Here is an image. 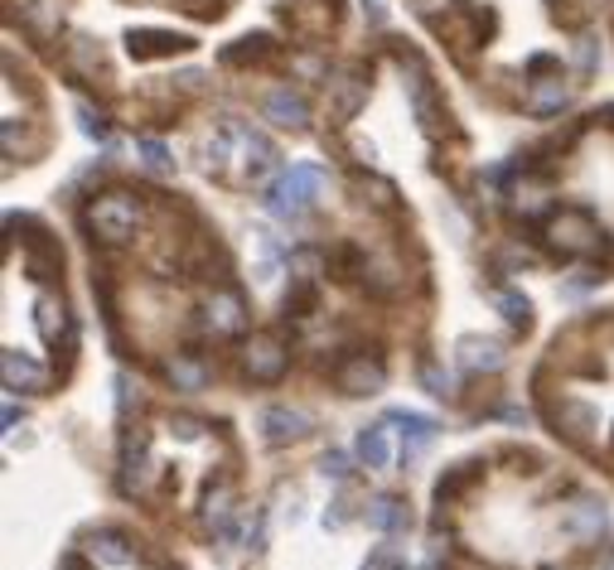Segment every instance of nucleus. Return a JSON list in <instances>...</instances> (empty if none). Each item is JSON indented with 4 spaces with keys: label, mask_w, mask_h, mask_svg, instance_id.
<instances>
[{
    "label": "nucleus",
    "mask_w": 614,
    "mask_h": 570,
    "mask_svg": "<svg viewBox=\"0 0 614 570\" xmlns=\"http://www.w3.org/2000/svg\"><path fill=\"white\" fill-rule=\"evenodd\" d=\"M87 228H93V238L103 242H127L131 232L141 228V204L131 194H103L87 204Z\"/></svg>",
    "instance_id": "obj_1"
},
{
    "label": "nucleus",
    "mask_w": 614,
    "mask_h": 570,
    "mask_svg": "<svg viewBox=\"0 0 614 570\" xmlns=\"http://www.w3.org/2000/svg\"><path fill=\"white\" fill-rule=\"evenodd\" d=\"M546 242L562 256H590V252H600V228L580 208H562V214H552V222H546Z\"/></svg>",
    "instance_id": "obj_2"
},
{
    "label": "nucleus",
    "mask_w": 614,
    "mask_h": 570,
    "mask_svg": "<svg viewBox=\"0 0 614 570\" xmlns=\"http://www.w3.org/2000/svg\"><path fill=\"white\" fill-rule=\"evenodd\" d=\"M383 421L401 430V469H417L421 460H426V450L435 445V435H441V421L426 416V411H407V407H397V411H387Z\"/></svg>",
    "instance_id": "obj_3"
},
{
    "label": "nucleus",
    "mask_w": 614,
    "mask_h": 570,
    "mask_svg": "<svg viewBox=\"0 0 614 570\" xmlns=\"http://www.w3.org/2000/svg\"><path fill=\"white\" fill-rule=\"evenodd\" d=\"M256 430H262V440L266 445H276V450H286V445H296V440H305L310 430V411H300V407H286V401H272V407H262L256 411Z\"/></svg>",
    "instance_id": "obj_4"
},
{
    "label": "nucleus",
    "mask_w": 614,
    "mask_h": 570,
    "mask_svg": "<svg viewBox=\"0 0 614 570\" xmlns=\"http://www.w3.org/2000/svg\"><path fill=\"white\" fill-rule=\"evenodd\" d=\"M290 353L281 339H272V333H252L248 349H242V373L252 377V383H281Z\"/></svg>",
    "instance_id": "obj_5"
},
{
    "label": "nucleus",
    "mask_w": 614,
    "mask_h": 570,
    "mask_svg": "<svg viewBox=\"0 0 614 570\" xmlns=\"http://www.w3.org/2000/svg\"><path fill=\"white\" fill-rule=\"evenodd\" d=\"M566 532H571L580 546L605 542V532H610V508H605V502H600L595 494H580L571 508H566Z\"/></svg>",
    "instance_id": "obj_6"
},
{
    "label": "nucleus",
    "mask_w": 614,
    "mask_h": 570,
    "mask_svg": "<svg viewBox=\"0 0 614 570\" xmlns=\"http://www.w3.org/2000/svg\"><path fill=\"white\" fill-rule=\"evenodd\" d=\"M455 363L465 367V373H498V367L508 363V349L498 339H479V333H465L460 343H455Z\"/></svg>",
    "instance_id": "obj_7"
},
{
    "label": "nucleus",
    "mask_w": 614,
    "mask_h": 570,
    "mask_svg": "<svg viewBox=\"0 0 614 570\" xmlns=\"http://www.w3.org/2000/svg\"><path fill=\"white\" fill-rule=\"evenodd\" d=\"M363 522L373 532H387V536H407L411 532V508L393 494H377L363 502Z\"/></svg>",
    "instance_id": "obj_8"
},
{
    "label": "nucleus",
    "mask_w": 614,
    "mask_h": 570,
    "mask_svg": "<svg viewBox=\"0 0 614 570\" xmlns=\"http://www.w3.org/2000/svg\"><path fill=\"white\" fill-rule=\"evenodd\" d=\"M165 383H170L174 392H204V387L214 383V363L198 353H174L170 363H165Z\"/></svg>",
    "instance_id": "obj_9"
},
{
    "label": "nucleus",
    "mask_w": 614,
    "mask_h": 570,
    "mask_svg": "<svg viewBox=\"0 0 614 570\" xmlns=\"http://www.w3.org/2000/svg\"><path fill=\"white\" fill-rule=\"evenodd\" d=\"M262 111H266L272 126H286V131H305V121H310V107H305V97H300L296 87H272Z\"/></svg>",
    "instance_id": "obj_10"
},
{
    "label": "nucleus",
    "mask_w": 614,
    "mask_h": 570,
    "mask_svg": "<svg viewBox=\"0 0 614 570\" xmlns=\"http://www.w3.org/2000/svg\"><path fill=\"white\" fill-rule=\"evenodd\" d=\"M562 107H571V83H566L562 73L532 77V87H528V111L532 117H556Z\"/></svg>",
    "instance_id": "obj_11"
},
{
    "label": "nucleus",
    "mask_w": 614,
    "mask_h": 570,
    "mask_svg": "<svg viewBox=\"0 0 614 570\" xmlns=\"http://www.w3.org/2000/svg\"><path fill=\"white\" fill-rule=\"evenodd\" d=\"M0 373H5L10 392H44V387H49V373H44L35 357H20L15 349L0 353Z\"/></svg>",
    "instance_id": "obj_12"
},
{
    "label": "nucleus",
    "mask_w": 614,
    "mask_h": 570,
    "mask_svg": "<svg viewBox=\"0 0 614 570\" xmlns=\"http://www.w3.org/2000/svg\"><path fill=\"white\" fill-rule=\"evenodd\" d=\"M204 319H208V329L228 339V333H242V329H248V305H242L238 290H218V295L208 300V315H204Z\"/></svg>",
    "instance_id": "obj_13"
},
{
    "label": "nucleus",
    "mask_w": 614,
    "mask_h": 570,
    "mask_svg": "<svg viewBox=\"0 0 614 570\" xmlns=\"http://www.w3.org/2000/svg\"><path fill=\"white\" fill-rule=\"evenodd\" d=\"M281 184H286L305 208H315L320 198H325V189H329V174L320 170V165H305V160H300V165H290V170H281Z\"/></svg>",
    "instance_id": "obj_14"
},
{
    "label": "nucleus",
    "mask_w": 614,
    "mask_h": 570,
    "mask_svg": "<svg viewBox=\"0 0 614 570\" xmlns=\"http://www.w3.org/2000/svg\"><path fill=\"white\" fill-rule=\"evenodd\" d=\"M339 387L349 397H377L387 387V377H383V367L368 363V357H349V363L339 367Z\"/></svg>",
    "instance_id": "obj_15"
},
{
    "label": "nucleus",
    "mask_w": 614,
    "mask_h": 570,
    "mask_svg": "<svg viewBox=\"0 0 614 570\" xmlns=\"http://www.w3.org/2000/svg\"><path fill=\"white\" fill-rule=\"evenodd\" d=\"M353 454H359V464H368V469H387V464H393L387 421H373V426H363V430H359V445H353Z\"/></svg>",
    "instance_id": "obj_16"
},
{
    "label": "nucleus",
    "mask_w": 614,
    "mask_h": 570,
    "mask_svg": "<svg viewBox=\"0 0 614 570\" xmlns=\"http://www.w3.org/2000/svg\"><path fill=\"white\" fill-rule=\"evenodd\" d=\"M556 426H562L566 435H576V440H586V435L600 426V411L580 397H562L556 401Z\"/></svg>",
    "instance_id": "obj_17"
},
{
    "label": "nucleus",
    "mask_w": 614,
    "mask_h": 570,
    "mask_svg": "<svg viewBox=\"0 0 614 570\" xmlns=\"http://www.w3.org/2000/svg\"><path fill=\"white\" fill-rule=\"evenodd\" d=\"M489 305H494L498 315L513 324V329H528V324H532V305H528V295H522L518 286L494 281V286H489Z\"/></svg>",
    "instance_id": "obj_18"
},
{
    "label": "nucleus",
    "mask_w": 614,
    "mask_h": 570,
    "mask_svg": "<svg viewBox=\"0 0 614 570\" xmlns=\"http://www.w3.org/2000/svg\"><path fill=\"white\" fill-rule=\"evenodd\" d=\"M204 522H208V532L222 536V542H232V484H218V488H208L204 494Z\"/></svg>",
    "instance_id": "obj_19"
},
{
    "label": "nucleus",
    "mask_w": 614,
    "mask_h": 570,
    "mask_svg": "<svg viewBox=\"0 0 614 570\" xmlns=\"http://www.w3.org/2000/svg\"><path fill=\"white\" fill-rule=\"evenodd\" d=\"M262 208H266V214H272L276 222H305V218H310V208L300 204L296 194H290V189L281 184V179H276V184H266V194H262Z\"/></svg>",
    "instance_id": "obj_20"
},
{
    "label": "nucleus",
    "mask_w": 614,
    "mask_h": 570,
    "mask_svg": "<svg viewBox=\"0 0 614 570\" xmlns=\"http://www.w3.org/2000/svg\"><path fill=\"white\" fill-rule=\"evenodd\" d=\"M35 329H39L49 343L69 339V310H63L59 295H39V305H35Z\"/></svg>",
    "instance_id": "obj_21"
},
{
    "label": "nucleus",
    "mask_w": 614,
    "mask_h": 570,
    "mask_svg": "<svg viewBox=\"0 0 614 570\" xmlns=\"http://www.w3.org/2000/svg\"><path fill=\"white\" fill-rule=\"evenodd\" d=\"M256 252H262V262H256V276H262V281H272L281 266H290V247L272 228H256Z\"/></svg>",
    "instance_id": "obj_22"
},
{
    "label": "nucleus",
    "mask_w": 614,
    "mask_h": 570,
    "mask_svg": "<svg viewBox=\"0 0 614 570\" xmlns=\"http://www.w3.org/2000/svg\"><path fill=\"white\" fill-rule=\"evenodd\" d=\"M329 102H334L339 117H353V111L368 102V83H363V77H349V73L329 77Z\"/></svg>",
    "instance_id": "obj_23"
},
{
    "label": "nucleus",
    "mask_w": 614,
    "mask_h": 570,
    "mask_svg": "<svg viewBox=\"0 0 614 570\" xmlns=\"http://www.w3.org/2000/svg\"><path fill=\"white\" fill-rule=\"evenodd\" d=\"M93 556H97V561H103V566L121 570V566H131V561H136V546H131L121 532H97V536H93Z\"/></svg>",
    "instance_id": "obj_24"
},
{
    "label": "nucleus",
    "mask_w": 614,
    "mask_h": 570,
    "mask_svg": "<svg viewBox=\"0 0 614 570\" xmlns=\"http://www.w3.org/2000/svg\"><path fill=\"white\" fill-rule=\"evenodd\" d=\"M136 160H141V170H145V174H155V179H170V174H174V155H170V145L155 141V136H141V141H136Z\"/></svg>",
    "instance_id": "obj_25"
},
{
    "label": "nucleus",
    "mask_w": 614,
    "mask_h": 570,
    "mask_svg": "<svg viewBox=\"0 0 614 570\" xmlns=\"http://www.w3.org/2000/svg\"><path fill=\"white\" fill-rule=\"evenodd\" d=\"M552 208V189L546 184H532V179H522V184H513V214L522 218H538Z\"/></svg>",
    "instance_id": "obj_26"
},
{
    "label": "nucleus",
    "mask_w": 614,
    "mask_h": 570,
    "mask_svg": "<svg viewBox=\"0 0 614 570\" xmlns=\"http://www.w3.org/2000/svg\"><path fill=\"white\" fill-rule=\"evenodd\" d=\"M417 377H421V387H426L431 397H455L460 387H455V373L445 363H435V357H426V363L417 367Z\"/></svg>",
    "instance_id": "obj_27"
},
{
    "label": "nucleus",
    "mask_w": 614,
    "mask_h": 570,
    "mask_svg": "<svg viewBox=\"0 0 614 570\" xmlns=\"http://www.w3.org/2000/svg\"><path fill=\"white\" fill-rule=\"evenodd\" d=\"M353 460H359V454H349V450H325V454H320V478H334V484H349L353 469H359Z\"/></svg>",
    "instance_id": "obj_28"
},
{
    "label": "nucleus",
    "mask_w": 614,
    "mask_h": 570,
    "mask_svg": "<svg viewBox=\"0 0 614 570\" xmlns=\"http://www.w3.org/2000/svg\"><path fill=\"white\" fill-rule=\"evenodd\" d=\"M600 290V271H576L562 281V300L566 305H580V300H590Z\"/></svg>",
    "instance_id": "obj_29"
},
{
    "label": "nucleus",
    "mask_w": 614,
    "mask_h": 570,
    "mask_svg": "<svg viewBox=\"0 0 614 570\" xmlns=\"http://www.w3.org/2000/svg\"><path fill=\"white\" fill-rule=\"evenodd\" d=\"M170 49H184V39H174V35H131V53H141V59H155V53H170Z\"/></svg>",
    "instance_id": "obj_30"
},
{
    "label": "nucleus",
    "mask_w": 614,
    "mask_h": 570,
    "mask_svg": "<svg viewBox=\"0 0 614 570\" xmlns=\"http://www.w3.org/2000/svg\"><path fill=\"white\" fill-rule=\"evenodd\" d=\"M571 63H576V73H580V77H595V69H600V39L580 35V39H576V49H571Z\"/></svg>",
    "instance_id": "obj_31"
},
{
    "label": "nucleus",
    "mask_w": 614,
    "mask_h": 570,
    "mask_svg": "<svg viewBox=\"0 0 614 570\" xmlns=\"http://www.w3.org/2000/svg\"><path fill=\"white\" fill-rule=\"evenodd\" d=\"M290 271H296L300 276V281H315V276H320V252L315 247H296V252H290Z\"/></svg>",
    "instance_id": "obj_32"
},
{
    "label": "nucleus",
    "mask_w": 614,
    "mask_h": 570,
    "mask_svg": "<svg viewBox=\"0 0 614 570\" xmlns=\"http://www.w3.org/2000/svg\"><path fill=\"white\" fill-rule=\"evenodd\" d=\"M111 387H117V392H111V397H117V411H121V416H127L131 407H141V387L131 383L127 373H117V377H111Z\"/></svg>",
    "instance_id": "obj_33"
},
{
    "label": "nucleus",
    "mask_w": 614,
    "mask_h": 570,
    "mask_svg": "<svg viewBox=\"0 0 614 570\" xmlns=\"http://www.w3.org/2000/svg\"><path fill=\"white\" fill-rule=\"evenodd\" d=\"M363 570H411V566L401 561V551H397V546H377V551L363 561Z\"/></svg>",
    "instance_id": "obj_34"
},
{
    "label": "nucleus",
    "mask_w": 614,
    "mask_h": 570,
    "mask_svg": "<svg viewBox=\"0 0 614 570\" xmlns=\"http://www.w3.org/2000/svg\"><path fill=\"white\" fill-rule=\"evenodd\" d=\"M242 546H248L252 556L266 551V512H256V518L248 522V532H242Z\"/></svg>",
    "instance_id": "obj_35"
},
{
    "label": "nucleus",
    "mask_w": 614,
    "mask_h": 570,
    "mask_svg": "<svg viewBox=\"0 0 614 570\" xmlns=\"http://www.w3.org/2000/svg\"><path fill=\"white\" fill-rule=\"evenodd\" d=\"M77 126H83V136L107 141V121H103V111H93V107H77Z\"/></svg>",
    "instance_id": "obj_36"
},
{
    "label": "nucleus",
    "mask_w": 614,
    "mask_h": 570,
    "mask_svg": "<svg viewBox=\"0 0 614 570\" xmlns=\"http://www.w3.org/2000/svg\"><path fill=\"white\" fill-rule=\"evenodd\" d=\"M349 518H353V498H334L325 508V532H339Z\"/></svg>",
    "instance_id": "obj_37"
},
{
    "label": "nucleus",
    "mask_w": 614,
    "mask_h": 570,
    "mask_svg": "<svg viewBox=\"0 0 614 570\" xmlns=\"http://www.w3.org/2000/svg\"><path fill=\"white\" fill-rule=\"evenodd\" d=\"M445 561H450V546H445L441 532H431V542H426V566H421V570H445Z\"/></svg>",
    "instance_id": "obj_38"
},
{
    "label": "nucleus",
    "mask_w": 614,
    "mask_h": 570,
    "mask_svg": "<svg viewBox=\"0 0 614 570\" xmlns=\"http://www.w3.org/2000/svg\"><path fill=\"white\" fill-rule=\"evenodd\" d=\"M508 179H513V165H489V170L479 174V189H484V194H498Z\"/></svg>",
    "instance_id": "obj_39"
},
{
    "label": "nucleus",
    "mask_w": 614,
    "mask_h": 570,
    "mask_svg": "<svg viewBox=\"0 0 614 570\" xmlns=\"http://www.w3.org/2000/svg\"><path fill=\"white\" fill-rule=\"evenodd\" d=\"M359 5H363V20H368L373 29L387 25V0H359Z\"/></svg>",
    "instance_id": "obj_40"
},
{
    "label": "nucleus",
    "mask_w": 614,
    "mask_h": 570,
    "mask_svg": "<svg viewBox=\"0 0 614 570\" xmlns=\"http://www.w3.org/2000/svg\"><path fill=\"white\" fill-rule=\"evenodd\" d=\"M417 5V15H426V20H441L445 10H450V0H411Z\"/></svg>",
    "instance_id": "obj_41"
},
{
    "label": "nucleus",
    "mask_w": 614,
    "mask_h": 570,
    "mask_svg": "<svg viewBox=\"0 0 614 570\" xmlns=\"http://www.w3.org/2000/svg\"><path fill=\"white\" fill-rule=\"evenodd\" d=\"M25 421V407H15V392L5 397V435H15V426Z\"/></svg>",
    "instance_id": "obj_42"
},
{
    "label": "nucleus",
    "mask_w": 614,
    "mask_h": 570,
    "mask_svg": "<svg viewBox=\"0 0 614 570\" xmlns=\"http://www.w3.org/2000/svg\"><path fill=\"white\" fill-rule=\"evenodd\" d=\"M498 262H504V266H532V252L528 247H504V252H498Z\"/></svg>",
    "instance_id": "obj_43"
},
{
    "label": "nucleus",
    "mask_w": 614,
    "mask_h": 570,
    "mask_svg": "<svg viewBox=\"0 0 614 570\" xmlns=\"http://www.w3.org/2000/svg\"><path fill=\"white\" fill-rule=\"evenodd\" d=\"M498 416H504L508 426H528V421H532V416H528V407H504Z\"/></svg>",
    "instance_id": "obj_44"
},
{
    "label": "nucleus",
    "mask_w": 614,
    "mask_h": 570,
    "mask_svg": "<svg viewBox=\"0 0 614 570\" xmlns=\"http://www.w3.org/2000/svg\"><path fill=\"white\" fill-rule=\"evenodd\" d=\"M174 430H180L184 440H198V421L194 416H180V421H174Z\"/></svg>",
    "instance_id": "obj_45"
},
{
    "label": "nucleus",
    "mask_w": 614,
    "mask_h": 570,
    "mask_svg": "<svg viewBox=\"0 0 614 570\" xmlns=\"http://www.w3.org/2000/svg\"><path fill=\"white\" fill-rule=\"evenodd\" d=\"M59 570H87V561H83V556H63Z\"/></svg>",
    "instance_id": "obj_46"
},
{
    "label": "nucleus",
    "mask_w": 614,
    "mask_h": 570,
    "mask_svg": "<svg viewBox=\"0 0 614 570\" xmlns=\"http://www.w3.org/2000/svg\"><path fill=\"white\" fill-rule=\"evenodd\" d=\"M605 570H614V556H610V561H605Z\"/></svg>",
    "instance_id": "obj_47"
}]
</instances>
